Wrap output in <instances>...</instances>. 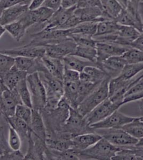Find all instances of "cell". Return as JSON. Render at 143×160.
I'll list each match as a JSON object with an SVG mask.
<instances>
[{
    "label": "cell",
    "instance_id": "6da1fadb",
    "mask_svg": "<svg viewBox=\"0 0 143 160\" xmlns=\"http://www.w3.org/2000/svg\"><path fill=\"white\" fill-rule=\"evenodd\" d=\"M70 107L63 97L56 108H45L40 111L46 127L47 138H62L64 137L63 132L69 117Z\"/></svg>",
    "mask_w": 143,
    "mask_h": 160
},
{
    "label": "cell",
    "instance_id": "7a4b0ae2",
    "mask_svg": "<svg viewBox=\"0 0 143 160\" xmlns=\"http://www.w3.org/2000/svg\"><path fill=\"white\" fill-rule=\"evenodd\" d=\"M121 148L113 145L104 138L84 151L79 152L80 160H112Z\"/></svg>",
    "mask_w": 143,
    "mask_h": 160
},
{
    "label": "cell",
    "instance_id": "3957f363",
    "mask_svg": "<svg viewBox=\"0 0 143 160\" xmlns=\"http://www.w3.org/2000/svg\"><path fill=\"white\" fill-rule=\"evenodd\" d=\"M40 78L45 88L47 103L45 108L54 109L64 96V82L53 77L48 72L38 73Z\"/></svg>",
    "mask_w": 143,
    "mask_h": 160
},
{
    "label": "cell",
    "instance_id": "277c9868",
    "mask_svg": "<svg viewBox=\"0 0 143 160\" xmlns=\"http://www.w3.org/2000/svg\"><path fill=\"white\" fill-rule=\"evenodd\" d=\"M110 79V78H105L78 106L77 109L83 117H85L109 98V84Z\"/></svg>",
    "mask_w": 143,
    "mask_h": 160
},
{
    "label": "cell",
    "instance_id": "5b68a950",
    "mask_svg": "<svg viewBox=\"0 0 143 160\" xmlns=\"http://www.w3.org/2000/svg\"><path fill=\"white\" fill-rule=\"evenodd\" d=\"M95 132L91 127L77 108L70 107L69 117L66 120L64 127V135H66L69 138L86 133Z\"/></svg>",
    "mask_w": 143,
    "mask_h": 160
},
{
    "label": "cell",
    "instance_id": "8992f818",
    "mask_svg": "<svg viewBox=\"0 0 143 160\" xmlns=\"http://www.w3.org/2000/svg\"><path fill=\"white\" fill-rule=\"evenodd\" d=\"M32 100V109L41 111L46 107L47 97L45 88L38 72L28 74L26 78Z\"/></svg>",
    "mask_w": 143,
    "mask_h": 160
},
{
    "label": "cell",
    "instance_id": "52a82bcc",
    "mask_svg": "<svg viewBox=\"0 0 143 160\" xmlns=\"http://www.w3.org/2000/svg\"><path fill=\"white\" fill-rule=\"evenodd\" d=\"M103 138L119 148L135 145L138 139L129 134L122 128H110L94 130Z\"/></svg>",
    "mask_w": 143,
    "mask_h": 160
},
{
    "label": "cell",
    "instance_id": "ba28073f",
    "mask_svg": "<svg viewBox=\"0 0 143 160\" xmlns=\"http://www.w3.org/2000/svg\"><path fill=\"white\" fill-rule=\"evenodd\" d=\"M22 104L16 89L10 90L1 82V117L6 118L14 116L17 106Z\"/></svg>",
    "mask_w": 143,
    "mask_h": 160
},
{
    "label": "cell",
    "instance_id": "9c48e42d",
    "mask_svg": "<svg viewBox=\"0 0 143 160\" xmlns=\"http://www.w3.org/2000/svg\"><path fill=\"white\" fill-rule=\"evenodd\" d=\"M122 106L121 102H113L107 98L87 115L84 118L87 123L90 126L104 120Z\"/></svg>",
    "mask_w": 143,
    "mask_h": 160
},
{
    "label": "cell",
    "instance_id": "30bf717a",
    "mask_svg": "<svg viewBox=\"0 0 143 160\" xmlns=\"http://www.w3.org/2000/svg\"><path fill=\"white\" fill-rule=\"evenodd\" d=\"M77 47L76 43L71 37L56 43L44 46L46 55L54 58L63 60L69 55H73Z\"/></svg>",
    "mask_w": 143,
    "mask_h": 160
},
{
    "label": "cell",
    "instance_id": "8fae6325",
    "mask_svg": "<svg viewBox=\"0 0 143 160\" xmlns=\"http://www.w3.org/2000/svg\"><path fill=\"white\" fill-rule=\"evenodd\" d=\"M54 11L43 6L37 9L28 10L19 20L28 30L32 26L45 24L52 16Z\"/></svg>",
    "mask_w": 143,
    "mask_h": 160
},
{
    "label": "cell",
    "instance_id": "7c38bea8",
    "mask_svg": "<svg viewBox=\"0 0 143 160\" xmlns=\"http://www.w3.org/2000/svg\"><path fill=\"white\" fill-rule=\"evenodd\" d=\"M27 152L24 160H46V153L48 150L46 142L38 138L31 131L28 140Z\"/></svg>",
    "mask_w": 143,
    "mask_h": 160
},
{
    "label": "cell",
    "instance_id": "4fadbf2b",
    "mask_svg": "<svg viewBox=\"0 0 143 160\" xmlns=\"http://www.w3.org/2000/svg\"><path fill=\"white\" fill-rule=\"evenodd\" d=\"M130 48L112 43L97 42L96 49L97 51V57L96 65L98 66L101 62L111 57L122 56Z\"/></svg>",
    "mask_w": 143,
    "mask_h": 160
},
{
    "label": "cell",
    "instance_id": "5bb4252c",
    "mask_svg": "<svg viewBox=\"0 0 143 160\" xmlns=\"http://www.w3.org/2000/svg\"><path fill=\"white\" fill-rule=\"evenodd\" d=\"M135 118L130 117L120 112L118 110L100 122L91 125V127L94 130L110 128H122L123 126L130 123Z\"/></svg>",
    "mask_w": 143,
    "mask_h": 160
},
{
    "label": "cell",
    "instance_id": "9a60e30c",
    "mask_svg": "<svg viewBox=\"0 0 143 160\" xmlns=\"http://www.w3.org/2000/svg\"><path fill=\"white\" fill-rule=\"evenodd\" d=\"M74 14L78 17L81 22H94L98 23L107 20H113L105 12L103 8H77L75 10Z\"/></svg>",
    "mask_w": 143,
    "mask_h": 160
},
{
    "label": "cell",
    "instance_id": "2e32d148",
    "mask_svg": "<svg viewBox=\"0 0 143 160\" xmlns=\"http://www.w3.org/2000/svg\"><path fill=\"white\" fill-rule=\"evenodd\" d=\"M1 53L17 57H24L32 58H42L46 55L45 48L41 46H30L28 45L11 49L1 50Z\"/></svg>",
    "mask_w": 143,
    "mask_h": 160
},
{
    "label": "cell",
    "instance_id": "e0dca14e",
    "mask_svg": "<svg viewBox=\"0 0 143 160\" xmlns=\"http://www.w3.org/2000/svg\"><path fill=\"white\" fill-rule=\"evenodd\" d=\"M76 8V6L69 8H65L62 7L60 8L56 11H54L50 18L44 24L43 27L41 31L58 29L73 15Z\"/></svg>",
    "mask_w": 143,
    "mask_h": 160
},
{
    "label": "cell",
    "instance_id": "ac0fdd59",
    "mask_svg": "<svg viewBox=\"0 0 143 160\" xmlns=\"http://www.w3.org/2000/svg\"><path fill=\"white\" fill-rule=\"evenodd\" d=\"M15 66L20 71L31 74L36 72H47L41 58H32L24 57H15Z\"/></svg>",
    "mask_w": 143,
    "mask_h": 160
},
{
    "label": "cell",
    "instance_id": "d6986e66",
    "mask_svg": "<svg viewBox=\"0 0 143 160\" xmlns=\"http://www.w3.org/2000/svg\"><path fill=\"white\" fill-rule=\"evenodd\" d=\"M127 64L122 56L110 57L97 66L110 78L118 77Z\"/></svg>",
    "mask_w": 143,
    "mask_h": 160
},
{
    "label": "cell",
    "instance_id": "ffe728a7",
    "mask_svg": "<svg viewBox=\"0 0 143 160\" xmlns=\"http://www.w3.org/2000/svg\"><path fill=\"white\" fill-rule=\"evenodd\" d=\"M29 10L28 6L15 5L1 11L0 25H7L19 20Z\"/></svg>",
    "mask_w": 143,
    "mask_h": 160
},
{
    "label": "cell",
    "instance_id": "44dd1931",
    "mask_svg": "<svg viewBox=\"0 0 143 160\" xmlns=\"http://www.w3.org/2000/svg\"><path fill=\"white\" fill-rule=\"evenodd\" d=\"M103 137L96 132L86 133L74 137L72 148L79 152L84 151L96 144Z\"/></svg>",
    "mask_w": 143,
    "mask_h": 160
},
{
    "label": "cell",
    "instance_id": "7402d4cb",
    "mask_svg": "<svg viewBox=\"0 0 143 160\" xmlns=\"http://www.w3.org/2000/svg\"><path fill=\"white\" fill-rule=\"evenodd\" d=\"M6 130L3 126H1V152L0 159L2 160H24L25 154L20 151H13L10 148Z\"/></svg>",
    "mask_w": 143,
    "mask_h": 160
},
{
    "label": "cell",
    "instance_id": "603a6c76",
    "mask_svg": "<svg viewBox=\"0 0 143 160\" xmlns=\"http://www.w3.org/2000/svg\"><path fill=\"white\" fill-rule=\"evenodd\" d=\"M107 78H110L102 69L96 66H88L80 73V80L100 84Z\"/></svg>",
    "mask_w": 143,
    "mask_h": 160
},
{
    "label": "cell",
    "instance_id": "cb8c5ba5",
    "mask_svg": "<svg viewBox=\"0 0 143 160\" xmlns=\"http://www.w3.org/2000/svg\"><path fill=\"white\" fill-rule=\"evenodd\" d=\"M26 72L20 71L14 66L12 69L1 78V82L10 90L16 89L17 86L22 80L25 79L28 75Z\"/></svg>",
    "mask_w": 143,
    "mask_h": 160
},
{
    "label": "cell",
    "instance_id": "d4e9b609",
    "mask_svg": "<svg viewBox=\"0 0 143 160\" xmlns=\"http://www.w3.org/2000/svg\"><path fill=\"white\" fill-rule=\"evenodd\" d=\"M42 60L48 72L53 77L63 81L65 67L63 60L45 55Z\"/></svg>",
    "mask_w": 143,
    "mask_h": 160
},
{
    "label": "cell",
    "instance_id": "484cf974",
    "mask_svg": "<svg viewBox=\"0 0 143 160\" xmlns=\"http://www.w3.org/2000/svg\"><path fill=\"white\" fill-rule=\"evenodd\" d=\"M1 118L17 132L21 137L22 141H26L28 142V138L31 133V128L24 121L16 115L6 118Z\"/></svg>",
    "mask_w": 143,
    "mask_h": 160
},
{
    "label": "cell",
    "instance_id": "4316f807",
    "mask_svg": "<svg viewBox=\"0 0 143 160\" xmlns=\"http://www.w3.org/2000/svg\"><path fill=\"white\" fill-rule=\"evenodd\" d=\"M63 82L64 98L71 107L77 108L80 80L77 81Z\"/></svg>",
    "mask_w": 143,
    "mask_h": 160
},
{
    "label": "cell",
    "instance_id": "83f0119b",
    "mask_svg": "<svg viewBox=\"0 0 143 160\" xmlns=\"http://www.w3.org/2000/svg\"><path fill=\"white\" fill-rule=\"evenodd\" d=\"M30 128L33 134L46 142V127L42 114L40 111L32 109V118Z\"/></svg>",
    "mask_w": 143,
    "mask_h": 160
},
{
    "label": "cell",
    "instance_id": "f1b7e54d",
    "mask_svg": "<svg viewBox=\"0 0 143 160\" xmlns=\"http://www.w3.org/2000/svg\"><path fill=\"white\" fill-rule=\"evenodd\" d=\"M63 62L66 69H72L80 73L83 71L84 68L88 66H97L94 62L85 60L73 55H69L64 58Z\"/></svg>",
    "mask_w": 143,
    "mask_h": 160
},
{
    "label": "cell",
    "instance_id": "f546056e",
    "mask_svg": "<svg viewBox=\"0 0 143 160\" xmlns=\"http://www.w3.org/2000/svg\"><path fill=\"white\" fill-rule=\"evenodd\" d=\"M120 25L115 20H107L98 22L94 37H103L116 34Z\"/></svg>",
    "mask_w": 143,
    "mask_h": 160
},
{
    "label": "cell",
    "instance_id": "4dcf8cb0",
    "mask_svg": "<svg viewBox=\"0 0 143 160\" xmlns=\"http://www.w3.org/2000/svg\"><path fill=\"white\" fill-rule=\"evenodd\" d=\"M97 24L94 22H83L74 28L69 30L70 31L71 35H80L94 38L96 33Z\"/></svg>",
    "mask_w": 143,
    "mask_h": 160
},
{
    "label": "cell",
    "instance_id": "1f68e13d",
    "mask_svg": "<svg viewBox=\"0 0 143 160\" xmlns=\"http://www.w3.org/2000/svg\"><path fill=\"white\" fill-rule=\"evenodd\" d=\"M46 144L50 149L64 152L72 148L73 142L72 139L48 138H46Z\"/></svg>",
    "mask_w": 143,
    "mask_h": 160
},
{
    "label": "cell",
    "instance_id": "d6a6232c",
    "mask_svg": "<svg viewBox=\"0 0 143 160\" xmlns=\"http://www.w3.org/2000/svg\"><path fill=\"white\" fill-rule=\"evenodd\" d=\"M105 12L113 20L118 17L123 8L118 0H100Z\"/></svg>",
    "mask_w": 143,
    "mask_h": 160
},
{
    "label": "cell",
    "instance_id": "836d02e7",
    "mask_svg": "<svg viewBox=\"0 0 143 160\" xmlns=\"http://www.w3.org/2000/svg\"><path fill=\"white\" fill-rule=\"evenodd\" d=\"M73 55L94 62L96 64L97 51L96 47L77 46Z\"/></svg>",
    "mask_w": 143,
    "mask_h": 160
},
{
    "label": "cell",
    "instance_id": "e575fe53",
    "mask_svg": "<svg viewBox=\"0 0 143 160\" xmlns=\"http://www.w3.org/2000/svg\"><path fill=\"white\" fill-rule=\"evenodd\" d=\"M122 128L137 139L143 137V121L140 120V118H135L132 121L125 124Z\"/></svg>",
    "mask_w": 143,
    "mask_h": 160
},
{
    "label": "cell",
    "instance_id": "d590c367",
    "mask_svg": "<svg viewBox=\"0 0 143 160\" xmlns=\"http://www.w3.org/2000/svg\"><path fill=\"white\" fill-rule=\"evenodd\" d=\"M8 33L17 41H20L24 38L27 29L19 21L4 26Z\"/></svg>",
    "mask_w": 143,
    "mask_h": 160
},
{
    "label": "cell",
    "instance_id": "8d00e7d4",
    "mask_svg": "<svg viewBox=\"0 0 143 160\" xmlns=\"http://www.w3.org/2000/svg\"><path fill=\"white\" fill-rule=\"evenodd\" d=\"M16 89L18 91V94L19 95L23 104L32 108L33 105L32 97L26 78L22 80L19 82L17 86Z\"/></svg>",
    "mask_w": 143,
    "mask_h": 160
},
{
    "label": "cell",
    "instance_id": "74e56055",
    "mask_svg": "<svg viewBox=\"0 0 143 160\" xmlns=\"http://www.w3.org/2000/svg\"><path fill=\"white\" fill-rule=\"evenodd\" d=\"M143 71V63L138 64H127L123 68L120 77L126 80H131L137 77Z\"/></svg>",
    "mask_w": 143,
    "mask_h": 160
},
{
    "label": "cell",
    "instance_id": "f35d334b",
    "mask_svg": "<svg viewBox=\"0 0 143 160\" xmlns=\"http://www.w3.org/2000/svg\"><path fill=\"white\" fill-rule=\"evenodd\" d=\"M100 84L94 83L90 82L82 81L80 80V86L78 95V106L88 95L93 92Z\"/></svg>",
    "mask_w": 143,
    "mask_h": 160
},
{
    "label": "cell",
    "instance_id": "ab89813d",
    "mask_svg": "<svg viewBox=\"0 0 143 160\" xmlns=\"http://www.w3.org/2000/svg\"><path fill=\"white\" fill-rule=\"evenodd\" d=\"M127 64H138L143 62V51L130 48L122 55Z\"/></svg>",
    "mask_w": 143,
    "mask_h": 160
},
{
    "label": "cell",
    "instance_id": "60d3db41",
    "mask_svg": "<svg viewBox=\"0 0 143 160\" xmlns=\"http://www.w3.org/2000/svg\"><path fill=\"white\" fill-rule=\"evenodd\" d=\"M8 142L10 148L13 151H20L22 147V140L21 137L12 127L8 124Z\"/></svg>",
    "mask_w": 143,
    "mask_h": 160
},
{
    "label": "cell",
    "instance_id": "b9f144b4",
    "mask_svg": "<svg viewBox=\"0 0 143 160\" xmlns=\"http://www.w3.org/2000/svg\"><path fill=\"white\" fill-rule=\"evenodd\" d=\"M0 60V77L2 78L15 66L16 59L15 57L1 53Z\"/></svg>",
    "mask_w": 143,
    "mask_h": 160
},
{
    "label": "cell",
    "instance_id": "7bdbcfd3",
    "mask_svg": "<svg viewBox=\"0 0 143 160\" xmlns=\"http://www.w3.org/2000/svg\"><path fill=\"white\" fill-rule=\"evenodd\" d=\"M17 117L24 121L30 127L32 118V108L24 104L17 106L15 115Z\"/></svg>",
    "mask_w": 143,
    "mask_h": 160
},
{
    "label": "cell",
    "instance_id": "ee69618b",
    "mask_svg": "<svg viewBox=\"0 0 143 160\" xmlns=\"http://www.w3.org/2000/svg\"><path fill=\"white\" fill-rule=\"evenodd\" d=\"M71 37L74 40L77 46L96 47L97 41L93 37L80 35H72Z\"/></svg>",
    "mask_w": 143,
    "mask_h": 160
},
{
    "label": "cell",
    "instance_id": "f6af8a7d",
    "mask_svg": "<svg viewBox=\"0 0 143 160\" xmlns=\"http://www.w3.org/2000/svg\"><path fill=\"white\" fill-rule=\"evenodd\" d=\"M80 72L72 69L65 68L63 82L77 81L80 80Z\"/></svg>",
    "mask_w": 143,
    "mask_h": 160
},
{
    "label": "cell",
    "instance_id": "bcb514c9",
    "mask_svg": "<svg viewBox=\"0 0 143 160\" xmlns=\"http://www.w3.org/2000/svg\"><path fill=\"white\" fill-rule=\"evenodd\" d=\"M80 23L81 22L79 20V19L74 13L73 15L66 21L65 23L61 27H60L58 29H64V30L72 29Z\"/></svg>",
    "mask_w": 143,
    "mask_h": 160
},
{
    "label": "cell",
    "instance_id": "7dc6e473",
    "mask_svg": "<svg viewBox=\"0 0 143 160\" xmlns=\"http://www.w3.org/2000/svg\"><path fill=\"white\" fill-rule=\"evenodd\" d=\"M94 7L103 8L101 1L100 0H79L78 4L76 5L77 8Z\"/></svg>",
    "mask_w": 143,
    "mask_h": 160
},
{
    "label": "cell",
    "instance_id": "c3c4849f",
    "mask_svg": "<svg viewBox=\"0 0 143 160\" xmlns=\"http://www.w3.org/2000/svg\"><path fill=\"white\" fill-rule=\"evenodd\" d=\"M62 0H46L43 6L55 11L62 7Z\"/></svg>",
    "mask_w": 143,
    "mask_h": 160
},
{
    "label": "cell",
    "instance_id": "681fc988",
    "mask_svg": "<svg viewBox=\"0 0 143 160\" xmlns=\"http://www.w3.org/2000/svg\"><path fill=\"white\" fill-rule=\"evenodd\" d=\"M131 47L143 51V32L140 37L132 42Z\"/></svg>",
    "mask_w": 143,
    "mask_h": 160
},
{
    "label": "cell",
    "instance_id": "f907efd6",
    "mask_svg": "<svg viewBox=\"0 0 143 160\" xmlns=\"http://www.w3.org/2000/svg\"><path fill=\"white\" fill-rule=\"evenodd\" d=\"M45 1L46 0H33L28 6L29 10H33L42 7L43 6Z\"/></svg>",
    "mask_w": 143,
    "mask_h": 160
},
{
    "label": "cell",
    "instance_id": "816d5d0a",
    "mask_svg": "<svg viewBox=\"0 0 143 160\" xmlns=\"http://www.w3.org/2000/svg\"><path fill=\"white\" fill-rule=\"evenodd\" d=\"M79 0H62V7L65 8L74 7L78 4Z\"/></svg>",
    "mask_w": 143,
    "mask_h": 160
},
{
    "label": "cell",
    "instance_id": "f5cc1de1",
    "mask_svg": "<svg viewBox=\"0 0 143 160\" xmlns=\"http://www.w3.org/2000/svg\"><path fill=\"white\" fill-rule=\"evenodd\" d=\"M137 102L138 106V108L140 111V114L141 117L143 116V98L140 99V100L137 101Z\"/></svg>",
    "mask_w": 143,
    "mask_h": 160
},
{
    "label": "cell",
    "instance_id": "db71d44e",
    "mask_svg": "<svg viewBox=\"0 0 143 160\" xmlns=\"http://www.w3.org/2000/svg\"><path fill=\"white\" fill-rule=\"evenodd\" d=\"M33 0H18V4L22 6H29Z\"/></svg>",
    "mask_w": 143,
    "mask_h": 160
},
{
    "label": "cell",
    "instance_id": "11a10c76",
    "mask_svg": "<svg viewBox=\"0 0 143 160\" xmlns=\"http://www.w3.org/2000/svg\"><path fill=\"white\" fill-rule=\"evenodd\" d=\"M6 32H7V30H6L5 26L3 25H1V27H0V37H1V38L3 36Z\"/></svg>",
    "mask_w": 143,
    "mask_h": 160
},
{
    "label": "cell",
    "instance_id": "9f6ffc18",
    "mask_svg": "<svg viewBox=\"0 0 143 160\" xmlns=\"http://www.w3.org/2000/svg\"><path fill=\"white\" fill-rule=\"evenodd\" d=\"M135 146L137 147H138V148H143V137L140 139H138L137 143L135 145Z\"/></svg>",
    "mask_w": 143,
    "mask_h": 160
},
{
    "label": "cell",
    "instance_id": "6f0895ef",
    "mask_svg": "<svg viewBox=\"0 0 143 160\" xmlns=\"http://www.w3.org/2000/svg\"><path fill=\"white\" fill-rule=\"evenodd\" d=\"M140 120H141V121H143V117H140Z\"/></svg>",
    "mask_w": 143,
    "mask_h": 160
}]
</instances>
